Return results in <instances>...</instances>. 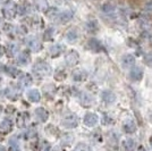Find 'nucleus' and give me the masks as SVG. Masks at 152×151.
<instances>
[{"mask_svg": "<svg viewBox=\"0 0 152 151\" xmlns=\"http://www.w3.org/2000/svg\"><path fill=\"white\" fill-rule=\"evenodd\" d=\"M144 60H145V63L148 64V65L152 66V54H148V55H145Z\"/></svg>", "mask_w": 152, "mask_h": 151, "instance_id": "nucleus-34", "label": "nucleus"}, {"mask_svg": "<svg viewBox=\"0 0 152 151\" xmlns=\"http://www.w3.org/2000/svg\"><path fill=\"white\" fill-rule=\"evenodd\" d=\"M124 131L128 134H131V133H134L136 131V125H135V123H134L133 120L128 119L127 122H125V124H124Z\"/></svg>", "mask_w": 152, "mask_h": 151, "instance_id": "nucleus-15", "label": "nucleus"}, {"mask_svg": "<svg viewBox=\"0 0 152 151\" xmlns=\"http://www.w3.org/2000/svg\"><path fill=\"white\" fill-rule=\"evenodd\" d=\"M2 52H4V50H2V48H1V45H0V56L2 55Z\"/></svg>", "mask_w": 152, "mask_h": 151, "instance_id": "nucleus-37", "label": "nucleus"}, {"mask_svg": "<svg viewBox=\"0 0 152 151\" xmlns=\"http://www.w3.org/2000/svg\"><path fill=\"white\" fill-rule=\"evenodd\" d=\"M150 143H151V147H152V138H151V140H150Z\"/></svg>", "mask_w": 152, "mask_h": 151, "instance_id": "nucleus-38", "label": "nucleus"}, {"mask_svg": "<svg viewBox=\"0 0 152 151\" xmlns=\"http://www.w3.org/2000/svg\"><path fill=\"white\" fill-rule=\"evenodd\" d=\"M17 33H18V34H23V35H24V34L26 33V29H24L23 26H18V27H17Z\"/></svg>", "mask_w": 152, "mask_h": 151, "instance_id": "nucleus-35", "label": "nucleus"}, {"mask_svg": "<svg viewBox=\"0 0 152 151\" xmlns=\"http://www.w3.org/2000/svg\"><path fill=\"white\" fill-rule=\"evenodd\" d=\"M33 70L34 73L39 76H45V75H49L51 72V67L45 62H39L34 65L33 67Z\"/></svg>", "mask_w": 152, "mask_h": 151, "instance_id": "nucleus-1", "label": "nucleus"}, {"mask_svg": "<svg viewBox=\"0 0 152 151\" xmlns=\"http://www.w3.org/2000/svg\"><path fill=\"white\" fill-rule=\"evenodd\" d=\"M4 29H5V31H6L7 33H8V32L13 31V27H12V25H5V27H4Z\"/></svg>", "mask_w": 152, "mask_h": 151, "instance_id": "nucleus-36", "label": "nucleus"}, {"mask_svg": "<svg viewBox=\"0 0 152 151\" xmlns=\"http://www.w3.org/2000/svg\"><path fill=\"white\" fill-rule=\"evenodd\" d=\"M144 8H145V10L148 12V13H152V0H149V1H146L145 6H144Z\"/></svg>", "mask_w": 152, "mask_h": 151, "instance_id": "nucleus-33", "label": "nucleus"}, {"mask_svg": "<svg viewBox=\"0 0 152 151\" xmlns=\"http://www.w3.org/2000/svg\"><path fill=\"white\" fill-rule=\"evenodd\" d=\"M78 62V54L76 51H69L67 55H66V63L68 64L69 66H73L77 64Z\"/></svg>", "mask_w": 152, "mask_h": 151, "instance_id": "nucleus-9", "label": "nucleus"}, {"mask_svg": "<svg viewBox=\"0 0 152 151\" xmlns=\"http://www.w3.org/2000/svg\"><path fill=\"white\" fill-rule=\"evenodd\" d=\"M2 14L6 18H14L15 15L17 14V6L14 4L13 1L7 2L4 7V9H2Z\"/></svg>", "mask_w": 152, "mask_h": 151, "instance_id": "nucleus-2", "label": "nucleus"}, {"mask_svg": "<svg viewBox=\"0 0 152 151\" xmlns=\"http://www.w3.org/2000/svg\"><path fill=\"white\" fill-rule=\"evenodd\" d=\"M32 82V78L30 75H27V74H24V75L20 76V78H19V83L23 85V86H27V85H30Z\"/></svg>", "mask_w": 152, "mask_h": 151, "instance_id": "nucleus-24", "label": "nucleus"}, {"mask_svg": "<svg viewBox=\"0 0 152 151\" xmlns=\"http://www.w3.org/2000/svg\"><path fill=\"white\" fill-rule=\"evenodd\" d=\"M57 17H59V21L61 23H66V22H68V21L72 19V17H73V12L72 10H65L64 13L58 15Z\"/></svg>", "mask_w": 152, "mask_h": 151, "instance_id": "nucleus-17", "label": "nucleus"}, {"mask_svg": "<svg viewBox=\"0 0 152 151\" xmlns=\"http://www.w3.org/2000/svg\"><path fill=\"white\" fill-rule=\"evenodd\" d=\"M7 73L10 76H13V77L18 75V70H17L16 67H14V66H8L7 67Z\"/></svg>", "mask_w": 152, "mask_h": 151, "instance_id": "nucleus-27", "label": "nucleus"}, {"mask_svg": "<svg viewBox=\"0 0 152 151\" xmlns=\"http://www.w3.org/2000/svg\"><path fill=\"white\" fill-rule=\"evenodd\" d=\"M88 30L89 31H91V32H94V31H96L98 30V23L95 22V21H91L89 24H88Z\"/></svg>", "mask_w": 152, "mask_h": 151, "instance_id": "nucleus-29", "label": "nucleus"}, {"mask_svg": "<svg viewBox=\"0 0 152 151\" xmlns=\"http://www.w3.org/2000/svg\"><path fill=\"white\" fill-rule=\"evenodd\" d=\"M27 99L31 101V102H38L40 99H41V95H40V92H39L38 90H35V89H32L30 90L28 92H27Z\"/></svg>", "mask_w": 152, "mask_h": 151, "instance_id": "nucleus-12", "label": "nucleus"}, {"mask_svg": "<svg viewBox=\"0 0 152 151\" xmlns=\"http://www.w3.org/2000/svg\"><path fill=\"white\" fill-rule=\"evenodd\" d=\"M80 100H81V103L83 106H91L93 103V98L88 92H83L80 97Z\"/></svg>", "mask_w": 152, "mask_h": 151, "instance_id": "nucleus-13", "label": "nucleus"}, {"mask_svg": "<svg viewBox=\"0 0 152 151\" xmlns=\"http://www.w3.org/2000/svg\"><path fill=\"white\" fill-rule=\"evenodd\" d=\"M17 12H18L20 15H26V14L30 12V5L27 2H22L17 6Z\"/></svg>", "mask_w": 152, "mask_h": 151, "instance_id": "nucleus-19", "label": "nucleus"}, {"mask_svg": "<svg viewBox=\"0 0 152 151\" xmlns=\"http://www.w3.org/2000/svg\"><path fill=\"white\" fill-rule=\"evenodd\" d=\"M17 51V47L15 44H9L8 45V56H14Z\"/></svg>", "mask_w": 152, "mask_h": 151, "instance_id": "nucleus-31", "label": "nucleus"}, {"mask_svg": "<svg viewBox=\"0 0 152 151\" xmlns=\"http://www.w3.org/2000/svg\"><path fill=\"white\" fill-rule=\"evenodd\" d=\"M124 147H125V150L126 151H134V149H135V142H134V140L127 139L126 141H125Z\"/></svg>", "mask_w": 152, "mask_h": 151, "instance_id": "nucleus-25", "label": "nucleus"}, {"mask_svg": "<svg viewBox=\"0 0 152 151\" xmlns=\"http://www.w3.org/2000/svg\"><path fill=\"white\" fill-rule=\"evenodd\" d=\"M63 45H60V44H55V45H52L50 48V54L52 57H56V56H59L61 52H63Z\"/></svg>", "mask_w": 152, "mask_h": 151, "instance_id": "nucleus-20", "label": "nucleus"}, {"mask_svg": "<svg viewBox=\"0 0 152 151\" xmlns=\"http://www.w3.org/2000/svg\"><path fill=\"white\" fill-rule=\"evenodd\" d=\"M27 122H28V114L27 113L19 114L18 118H17V124H18L19 127H24Z\"/></svg>", "mask_w": 152, "mask_h": 151, "instance_id": "nucleus-18", "label": "nucleus"}, {"mask_svg": "<svg viewBox=\"0 0 152 151\" xmlns=\"http://www.w3.org/2000/svg\"><path fill=\"white\" fill-rule=\"evenodd\" d=\"M1 111H2V109H1V106H0V114H1Z\"/></svg>", "mask_w": 152, "mask_h": 151, "instance_id": "nucleus-39", "label": "nucleus"}, {"mask_svg": "<svg viewBox=\"0 0 152 151\" xmlns=\"http://www.w3.org/2000/svg\"><path fill=\"white\" fill-rule=\"evenodd\" d=\"M17 62H18L20 65H27V64L31 62V57L28 55V52L27 51H23V52H20L17 57Z\"/></svg>", "mask_w": 152, "mask_h": 151, "instance_id": "nucleus-14", "label": "nucleus"}, {"mask_svg": "<svg viewBox=\"0 0 152 151\" xmlns=\"http://www.w3.org/2000/svg\"><path fill=\"white\" fill-rule=\"evenodd\" d=\"M101 98L102 101L107 102V103H114L116 101V95L113 91H109V90H106L101 93Z\"/></svg>", "mask_w": 152, "mask_h": 151, "instance_id": "nucleus-7", "label": "nucleus"}, {"mask_svg": "<svg viewBox=\"0 0 152 151\" xmlns=\"http://www.w3.org/2000/svg\"><path fill=\"white\" fill-rule=\"evenodd\" d=\"M89 47L92 49V50L94 51H99L102 49V45L101 43L98 41V40H95V39H91L89 41Z\"/></svg>", "mask_w": 152, "mask_h": 151, "instance_id": "nucleus-21", "label": "nucleus"}, {"mask_svg": "<svg viewBox=\"0 0 152 151\" xmlns=\"http://www.w3.org/2000/svg\"><path fill=\"white\" fill-rule=\"evenodd\" d=\"M0 128H2V130H10L12 128V122L9 119H5L1 124H0Z\"/></svg>", "mask_w": 152, "mask_h": 151, "instance_id": "nucleus-28", "label": "nucleus"}, {"mask_svg": "<svg viewBox=\"0 0 152 151\" xmlns=\"http://www.w3.org/2000/svg\"><path fill=\"white\" fill-rule=\"evenodd\" d=\"M35 6L39 10H47L48 9V0H35Z\"/></svg>", "mask_w": 152, "mask_h": 151, "instance_id": "nucleus-23", "label": "nucleus"}, {"mask_svg": "<svg viewBox=\"0 0 152 151\" xmlns=\"http://www.w3.org/2000/svg\"><path fill=\"white\" fill-rule=\"evenodd\" d=\"M74 151H91V149L85 144H78Z\"/></svg>", "mask_w": 152, "mask_h": 151, "instance_id": "nucleus-32", "label": "nucleus"}, {"mask_svg": "<svg viewBox=\"0 0 152 151\" xmlns=\"http://www.w3.org/2000/svg\"><path fill=\"white\" fill-rule=\"evenodd\" d=\"M6 95L10 99V100H16L17 99V97L19 95V90L16 86H9V88L6 90Z\"/></svg>", "mask_w": 152, "mask_h": 151, "instance_id": "nucleus-11", "label": "nucleus"}, {"mask_svg": "<svg viewBox=\"0 0 152 151\" xmlns=\"http://www.w3.org/2000/svg\"><path fill=\"white\" fill-rule=\"evenodd\" d=\"M101 10L103 13H113L114 12V7L111 6V5H109V4H106V5H103L101 7Z\"/></svg>", "mask_w": 152, "mask_h": 151, "instance_id": "nucleus-30", "label": "nucleus"}, {"mask_svg": "<svg viewBox=\"0 0 152 151\" xmlns=\"http://www.w3.org/2000/svg\"><path fill=\"white\" fill-rule=\"evenodd\" d=\"M129 77L135 81V82H139L142 80V77H143V69L141 68V67H133V68L131 69V72H129Z\"/></svg>", "mask_w": 152, "mask_h": 151, "instance_id": "nucleus-5", "label": "nucleus"}, {"mask_svg": "<svg viewBox=\"0 0 152 151\" xmlns=\"http://www.w3.org/2000/svg\"><path fill=\"white\" fill-rule=\"evenodd\" d=\"M121 64L125 68H131L135 65V57L131 54H127V55H124L123 58H121Z\"/></svg>", "mask_w": 152, "mask_h": 151, "instance_id": "nucleus-6", "label": "nucleus"}, {"mask_svg": "<svg viewBox=\"0 0 152 151\" xmlns=\"http://www.w3.org/2000/svg\"><path fill=\"white\" fill-rule=\"evenodd\" d=\"M35 116L40 122H45L49 117V113H48V110H45V108L39 107L35 109Z\"/></svg>", "mask_w": 152, "mask_h": 151, "instance_id": "nucleus-8", "label": "nucleus"}, {"mask_svg": "<svg viewBox=\"0 0 152 151\" xmlns=\"http://www.w3.org/2000/svg\"><path fill=\"white\" fill-rule=\"evenodd\" d=\"M63 125L67 128H73L78 125V118L76 117L75 115H69L66 116L63 119Z\"/></svg>", "mask_w": 152, "mask_h": 151, "instance_id": "nucleus-3", "label": "nucleus"}, {"mask_svg": "<svg viewBox=\"0 0 152 151\" xmlns=\"http://www.w3.org/2000/svg\"><path fill=\"white\" fill-rule=\"evenodd\" d=\"M98 116L93 113H88L85 116H84V124L89 127H93V126L96 125L98 123Z\"/></svg>", "mask_w": 152, "mask_h": 151, "instance_id": "nucleus-4", "label": "nucleus"}, {"mask_svg": "<svg viewBox=\"0 0 152 151\" xmlns=\"http://www.w3.org/2000/svg\"><path fill=\"white\" fill-rule=\"evenodd\" d=\"M28 47L32 51H39L41 49V43L39 41L38 39L35 38H32L28 40Z\"/></svg>", "mask_w": 152, "mask_h": 151, "instance_id": "nucleus-16", "label": "nucleus"}, {"mask_svg": "<svg viewBox=\"0 0 152 151\" xmlns=\"http://www.w3.org/2000/svg\"><path fill=\"white\" fill-rule=\"evenodd\" d=\"M77 31H76L75 29H70L69 31H67V33H66V39L68 40V41H70V42H74V41H76L77 40Z\"/></svg>", "mask_w": 152, "mask_h": 151, "instance_id": "nucleus-22", "label": "nucleus"}, {"mask_svg": "<svg viewBox=\"0 0 152 151\" xmlns=\"http://www.w3.org/2000/svg\"><path fill=\"white\" fill-rule=\"evenodd\" d=\"M53 33H55V30L52 29V27H49V29H47L45 32V40H51L52 39V35H53Z\"/></svg>", "mask_w": 152, "mask_h": 151, "instance_id": "nucleus-26", "label": "nucleus"}, {"mask_svg": "<svg viewBox=\"0 0 152 151\" xmlns=\"http://www.w3.org/2000/svg\"><path fill=\"white\" fill-rule=\"evenodd\" d=\"M86 77H88V73L85 70H82V69L75 70L73 73V80L76 82H83V81L86 80Z\"/></svg>", "mask_w": 152, "mask_h": 151, "instance_id": "nucleus-10", "label": "nucleus"}]
</instances>
